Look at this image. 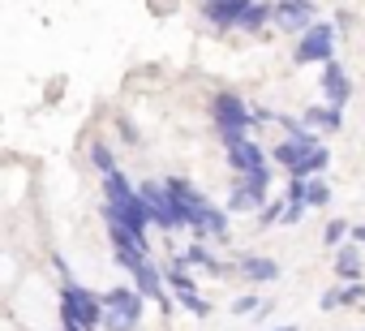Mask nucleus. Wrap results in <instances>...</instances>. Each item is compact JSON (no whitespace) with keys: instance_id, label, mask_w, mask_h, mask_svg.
Wrapping results in <instances>:
<instances>
[{"instance_id":"obj_6","label":"nucleus","mask_w":365,"mask_h":331,"mask_svg":"<svg viewBox=\"0 0 365 331\" xmlns=\"http://www.w3.org/2000/svg\"><path fill=\"white\" fill-rule=\"evenodd\" d=\"M224 151H228V168L237 177H254V173H267V155L254 138H224Z\"/></svg>"},{"instance_id":"obj_12","label":"nucleus","mask_w":365,"mask_h":331,"mask_svg":"<svg viewBox=\"0 0 365 331\" xmlns=\"http://www.w3.org/2000/svg\"><path fill=\"white\" fill-rule=\"evenodd\" d=\"M129 280H133V288H138V292H142L146 301H159V310H168V292H163V271H159V267H155L150 258H146V263H142V267H138V271H133Z\"/></svg>"},{"instance_id":"obj_7","label":"nucleus","mask_w":365,"mask_h":331,"mask_svg":"<svg viewBox=\"0 0 365 331\" xmlns=\"http://www.w3.org/2000/svg\"><path fill=\"white\" fill-rule=\"evenodd\" d=\"M267 194H271V168L254 173V177H241L237 190L228 194V211H262Z\"/></svg>"},{"instance_id":"obj_15","label":"nucleus","mask_w":365,"mask_h":331,"mask_svg":"<svg viewBox=\"0 0 365 331\" xmlns=\"http://www.w3.org/2000/svg\"><path fill=\"white\" fill-rule=\"evenodd\" d=\"M172 267H180V271H185V267H202V271H211V275H224V263H215V258H211V250H207L202 241H194L190 250H180Z\"/></svg>"},{"instance_id":"obj_26","label":"nucleus","mask_w":365,"mask_h":331,"mask_svg":"<svg viewBox=\"0 0 365 331\" xmlns=\"http://www.w3.org/2000/svg\"><path fill=\"white\" fill-rule=\"evenodd\" d=\"M348 228H352L348 220H331V224L322 228V241H327V245H339V241L348 237Z\"/></svg>"},{"instance_id":"obj_25","label":"nucleus","mask_w":365,"mask_h":331,"mask_svg":"<svg viewBox=\"0 0 365 331\" xmlns=\"http://www.w3.org/2000/svg\"><path fill=\"white\" fill-rule=\"evenodd\" d=\"M284 220V198H275V203H267L262 211H258V228H271V224H279Z\"/></svg>"},{"instance_id":"obj_18","label":"nucleus","mask_w":365,"mask_h":331,"mask_svg":"<svg viewBox=\"0 0 365 331\" xmlns=\"http://www.w3.org/2000/svg\"><path fill=\"white\" fill-rule=\"evenodd\" d=\"M301 121H305V125H318V129H331V133H335V129L344 125V108H331V103H314V108H309Z\"/></svg>"},{"instance_id":"obj_1","label":"nucleus","mask_w":365,"mask_h":331,"mask_svg":"<svg viewBox=\"0 0 365 331\" xmlns=\"http://www.w3.org/2000/svg\"><path fill=\"white\" fill-rule=\"evenodd\" d=\"M61 322L65 327H78V331H95L103 322L99 292H91V288H82L78 280L65 275V284H61Z\"/></svg>"},{"instance_id":"obj_27","label":"nucleus","mask_w":365,"mask_h":331,"mask_svg":"<svg viewBox=\"0 0 365 331\" xmlns=\"http://www.w3.org/2000/svg\"><path fill=\"white\" fill-rule=\"evenodd\" d=\"M305 190H309V181H301V177H288V190H284V203H305Z\"/></svg>"},{"instance_id":"obj_9","label":"nucleus","mask_w":365,"mask_h":331,"mask_svg":"<svg viewBox=\"0 0 365 331\" xmlns=\"http://www.w3.org/2000/svg\"><path fill=\"white\" fill-rule=\"evenodd\" d=\"M185 228H194V241H202V237H211V241H228V215H224L220 207H211V203H202V207L190 215Z\"/></svg>"},{"instance_id":"obj_10","label":"nucleus","mask_w":365,"mask_h":331,"mask_svg":"<svg viewBox=\"0 0 365 331\" xmlns=\"http://www.w3.org/2000/svg\"><path fill=\"white\" fill-rule=\"evenodd\" d=\"M250 5L254 0H202V18L211 26H220V31H232V26H241Z\"/></svg>"},{"instance_id":"obj_31","label":"nucleus","mask_w":365,"mask_h":331,"mask_svg":"<svg viewBox=\"0 0 365 331\" xmlns=\"http://www.w3.org/2000/svg\"><path fill=\"white\" fill-rule=\"evenodd\" d=\"M348 233H352V241H356V245H365V224H352Z\"/></svg>"},{"instance_id":"obj_21","label":"nucleus","mask_w":365,"mask_h":331,"mask_svg":"<svg viewBox=\"0 0 365 331\" xmlns=\"http://www.w3.org/2000/svg\"><path fill=\"white\" fill-rule=\"evenodd\" d=\"M309 151H314V146H305V142H292V138H284V142H279V146H275L271 155H275V163H284V168L292 173V168H297V163H301V159H305Z\"/></svg>"},{"instance_id":"obj_29","label":"nucleus","mask_w":365,"mask_h":331,"mask_svg":"<svg viewBox=\"0 0 365 331\" xmlns=\"http://www.w3.org/2000/svg\"><path fill=\"white\" fill-rule=\"evenodd\" d=\"M258 305H262V297H258V292H245V297L232 301V314H254Z\"/></svg>"},{"instance_id":"obj_19","label":"nucleus","mask_w":365,"mask_h":331,"mask_svg":"<svg viewBox=\"0 0 365 331\" xmlns=\"http://www.w3.org/2000/svg\"><path fill=\"white\" fill-rule=\"evenodd\" d=\"M267 22H275V9H271V0H254V5L245 9V18H241V31H250V35H258Z\"/></svg>"},{"instance_id":"obj_5","label":"nucleus","mask_w":365,"mask_h":331,"mask_svg":"<svg viewBox=\"0 0 365 331\" xmlns=\"http://www.w3.org/2000/svg\"><path fill=\"white\" fill-rule=\"evenodd\" d=\"M138 194H142V203H146V211H150V224H159L163 233L185 228V220H180V211H176L172 194L163 190V181H142V185H138Z\"/></svg>"},{"instance_id":"obj_2","label":"nucleus","mask_w":365,"mask_h":331,"mask_svg":"<svg viewBox=\"0 0 365 331\" xmlns=\"http://www.w3.org/2000/svg\"><path fill=\"white\" fill-rule=\"evenodd\" d=\"M99 301H103V331H138V322H142V292L133 288V284H120V288H108V292H99Z\"/></svg>"},{"instance_id":"obj_17","label":"nucleus","mask_w":365,"mask_h":331,"mask_svg":"<svg viewBox=\"0 0 365 331\" xmlns=\"http://www.w3.org/2000/svg\"><path fill=\"white\" fill-rule=\"evenodd\" d=\"M327 163H331V151H327V146L318 142V146H314V151H309V155H305V159L297 163V168H292L288 177H301V181H309V177H318V173L327 168Z\"/></svg>"},{"instance_id":"obj_16","label":"nucleus","mask_w":365,"mask_h":331,"mask_svg":"<svg viewBox=\"0 0 365 331\" xmlns=\"http://www.w3.org/2000/svg\"><path fill=\"white\" fill-rule=\"evenodd\" d=\"M356 301H365V280H356V284H348V288H327V292L318 297L322 310H339V305H356Z\"/></svg>"},{"instance_id":"obj_13","label":"nucleus","mask_w":365,"mask_h":331,"mask_svg":"<svg viewBox=\"0 0 365 331\" xmlns=\"http://www.w3.org/2000/svg\"><path fill=\"white\" fill-rule=\"evenodd\" d=\"M163 190L172 194V203H176V211H180V220H185V224H190V215L207 203V198H202V194L185 181V177H168V181H163Z\"/></svg>"},{"instance_id":"obj_32","label":"nucleus","mask_w":365,"mask_h":331,"mask_svg":"<svg viewBox=\"0 0 365 331\" xmlns=\"http://www.w3.org/2000/svg\"><path fill=\"white\" fill-rule=\"evenodd\" d=\"M271 331H301L297 322H279V327H271Z\"/></svg>"},{"instance_id":"obj_33","label":"nucleus","mask_w":365,"mask_h":331,"mask_svg":"<svg viewBox=\"0 0 365 331\" xmlns=\"http://www.w3.org/2000/svg\"><path fill=\"white\" fill-rule=\"evenodd\" d=\"M61 331H78V327H61Z\"/></svg>"},{"instance_id":"obj_8","label":"nucleus","mask_w":365,"mask_h":331,"mask_svg":"<svg viewBox=\"0 0 365 331\" xmlns=\"http://www.w3.org/2000/svg\"><path fill=\"white\" fill-rule=\"evenodd\" d=\"M271 9H275V26L279 31H309L314 26V0H271Z\"/></svg>"},{"instance_id":"obj_24","label":"nucleus","mask_w":365,"mask_h":331,"mask_svg":"<svg viewBox=\"0 0 365 331\" xmlns=\"http://www.w3.org/2000/svg\"><path fill=\"white\" fill-rule=\"evenodd\" d=\"M331 203V185L322 177H309V190H305V207H327Z\"/></svg>"},{"instance_id":"obj_11","label":"nucleus","mask_w":365,"mask_h":331,"mask_svg":"<svg viewBox=\"0 0 365 331\" xmlns=\"http://www.w3.org/2000/svg\"><path fill=\"white\" fill-rule=\"evenodd\" d=\"M322 95H327L331 108H344V103H348L352 82H348V73H344L339 61H327V65H322Z\"/></svg>"},{"instance_id":"obj_28","label":"nucleus","mask_w":365,"mask_h":331,"mask_svg":"<svg viewBox=\"0 0 365 331\" xmlns=\"http://www.w3.org/2000/svg\"><path fill=\"white\" fill-rule=\"evenodd\" d=\"M305 211H309L305 203H284V220H279V224H288V228H297V224L305 220Z\"/></svg>"},{"instance_id":"obj_14","label":"nucleus","mask_w":365,"mask_h":331,"mask_svg":"<svg viewBox=\"0 0 365 331\" xmlns=\"http://www.w3.org/2000/svg\"><path fill=\"white\" fill-rule=\"evenodd\" d=\"M237 271H241L245 280H254V284L279 280V263H275V258H262V254H241V258H237Z\"/></svg>"},{"instance_id":"obj_23","label":"nucleus","mask_w":365,"mask_h":331,"mask_svg":"<svg viewBox=\"0 0 365 331\" xmlns=\"http://www.w3.org/2000/svg\"><path fill=\"white\" fill-rule=\"evenodd\" d=\"M91 163L108 177V173H116V155H112V146L108 142H91Z\"/></svg>"},{"instance_id":"obj_3","label":"nucleus","mask_w":365,"mask_h":331,"mask_svg":"<svg viewBox=\"0 0 365 331\" xmlns=\"http://www.w3.org/2000/svg\"><path fill=\"white\" fill-rule=\"evenodd\" d=\"M211 121H215L220 138H250V129H254V112L237 91H215L211 95Z\"/></svg>"},{"instance_id":"obj_20","label":"nucleus","mask_w":365,"mask_h":331,"mask_svg":"<svg viewBox=\"0 0 365 331\" xmlns=\"http://www.w3.org/2000/svg\"><path fill=\"white\" fill-rule=\"evenodd\" d=\"M361 271H365V267H361V250H356V245H344V250L335 254V275H339V280H361Z\"/></svg>"},{"instance_id":"obj_30","label":"nucleus","mask_w":365,"mask_h":331,"mask_svg":"<svg viewBox=\"0 0 365 331\" xmlns=\"http://www.w3.org/2000/svg\"><path fill=\"white\" fill-rule=\"evenodd\" d=\"M116 129H120V138H125V142H138V138H142V133H138V125H133V121H125V116L116 121Z\"/></svg>"},{"instance_id":"obj_4","label":"nucleus","mask_w":365,"mask_h":331,"mask_svg":"<svg viewBox=\"0 0 365 331\" xmlns=\"http://www.w3.org/2000/svg\"><path fill=\"white\" fill-rule=\"evenodd\" d=\"M292 61L297 65H327V61H335V26L331 22H314L309 31H301L297 48H292Z\"/></svg>"},{"instance_id":"obj_22","label":"nucleus","mask_w":365,"mask_h":331,"mask_svg":"<svg viewBox=\"0 0 365 331\" xmlns=\"http://www.w3.org/2000/svg\"><path fill=\"white\" fill-rule=\"evenodd\" d=\"M279 125H284V133L292 138V142H305V146H318V138H314V129L305 125V121H297V116H275Z\"/></svg>"}]
</instances>
